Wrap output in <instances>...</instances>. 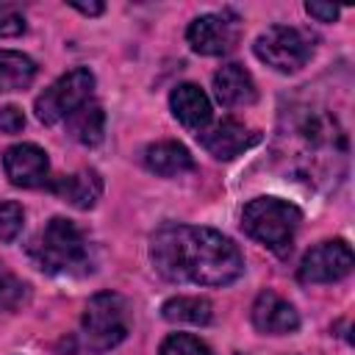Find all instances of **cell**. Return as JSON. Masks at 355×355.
Returning <instances> with one entry per match:
<instances>
[{"mask_svg":"<svg viewBox=\"0 0 355 355\" xmlns=\"http://www.w3.org/2000/svg\"><path fill=\"white\" fill-rule=\"evenodd\" d=\"M150 261L164 280L227 286L241 277V250L214 227L164 225L150 239Z\"/></svg>","mask_w":355,"mask_h":355,"instance_id":"1","label":"cell"},{"mask_svg":"<svg viewBox=\"0 0 355 355\" xmlns=\"http://www.w3.org/2000/svg\"><path fill=\"white\" fill-rule=\"evenodd\" d=\"M283 155L291 161V175L305 178L308 183L336 178L347 158V136L338 119L322 108H294L286 114V125L280 130Z\"/></svg>","mask_w":355,"mask_h":355,"instance_id":"2","label":"cell"},{"mask_svg":"<svg viewBox=\"0 0 355 355\" xmlns=\"http://www.w3.org/2000/svg\"><path fill=\"white\" fill-rule=\"evenodd\" d=\"M31 261L47 275L80 277L94 269L92 247L83 230L64 216H53L28 244Z\"/></svg>","mask_w":355,"mask_h":355,"instance_id":"3","label":"cell"},{"mask_svg":"<svg viewBox=\"0 0 355 355\" xmlns=\"http://www.w3.org/2000/svg\"><path fill=\"white\" fill-rule=\"evenodd\" d=\"M300 222L302 211L280 197H255L241 211V230L272 250L277 258H286L291 252Z\"/></svg>","mask_w":355,"mask_h":355,"instance_id":"4","label":"cell"},{"mask_svg":"<svg viewBox=\"0 0 355 355\" xmlns=\"http://www.w3.org/2000/svg\"><path fill=\"white\" fill-rule=\"evenodd\" d=\"M130 330V311L122 294L100 291L86 302L80 319V338L89 352H108L125 341Z\"/></svg>","mask_w":355,"mask_h":355,"instance_id":"5","label":"cell"},{"mask_svg":"<svg viewBox=\"0 0 355 355\" xmlns=\"http://www.w3.org/2000/svg\"><path fill=\"white\" fill-rule=\"evenodd\" d=\"M252 50L266 67H272L277 72H297L311 61L313 39L300 28L272 25L263 33H258Z\"/></svg>","mask_w":355,"mask_h":355,"instance_id":"6","label":"cell"},{"mask_svg":"<svg viewBox=\"0 0 355 355\" xmlns=\"http://www.w3.org/2000/svg\"><path fill=\"white\" fill-rule=\"evenodd\" d=\"M94 92V75L86 67H75L67 75H61L55 83H50L36 97V116L44 125H55L61 119H69L83 103H89Z\"/></svg>","mask_w":355,"mask_h":355,"instance_id":"7","label":"cell"},{"mask_svg":"<svg viewBox=\"0 0 355 355\" xmlns=\"http://www.w3.org/2000/svg\"><path fill=\"white\" fill-rule=\"evenodd\" d=\"M241 25L239 17L230 11H214V14H200L191 19L186 39L194 53L200 55H225L239 44Z\"/></svg>","mask_w":355,"mask_h":355,"instance_id":"8","label":"cell"},{"mask_svg":"<svg viewBox=\"0 0 355 355\" xmlns=\"http://www.w3.org/2000/svg\"><path fill=\"white\" fill-rule=\"evenodd\" d=\"M355 266L352 250L347 241L333 239V241H322L316 247H311L297 269L300 283H336L341 277H347Z\"/></svg>","mask_w":355,"mask_h":355,"instance_id":"9","label":"cell"},{"mask_svg":"<svg viewBox=\"0 0 355 355\" xmlns=\"http://www.w3.org/2000/svg\"><path fill=\"white\" fill-rule=\"evenodd\" d=\"M197 141L202 144V150L208 155H214L216 161H230L236 155H241L244 150L255 147L261 141V133L247 128L239 119H222L205 130L197 133Z\"/></svg>","mask_w":355,"mask_h":355,"instance_id":"10","label":"cell"},{"mask_svg":"<svg viewBox=\"0 0 355 355\" xmlns=\"http://www.w3.org/2000/svg\"><path fill=\"white\" fill-rule=\"evenodd\" d=\"M3 166H6L8 180L14 186H22V189L47 186V180H50L47 153L39 144H31V141H22V144L8 147L3 153Z\"/></svg>","mask_w":355,"mask_h":355,"instance_id":"11","label":"cell"},{"mask_svg":"<svg viewBox=\"0 0 355 355\" xmlns=\"http://www.w3.org/2000/svg\"><path fill=\"white\" fill-rule=\"evenodd\" d=\"M252 324L258 333H266V336H286V333H294L300 327V313L297 308L283 300L277 291L272 288H263L255 302H252Z\"/></svg>","mask_w":355,"mask_h":355,"instance_id":"12","label":"cell"},{"mask_svg":"<svg viewBox=\"0 0 355 355\" xmlns=\"http://www.w3.org/2000/svg\"><path fill=\"white\" fill-rule=\"evenodd\" d=\"M47 189L58 200L69 202L72 208L89 211V208H94V202L103 194V178L97 169H78L72 175H61L55 180H47Z\"/></svg>","mask_w":355,"mask_h":355,"instance_id":"13","label":"cell"},{"mask_svg":"<svg viewBox=\"0 0 355 355\" xmlns=\"http://www.w3.org/2000/svg\"><path fill=\"white\" fill-rule=\"evenodd\" d=\"M169 108L175 119L194 133L211 125V100L197 83H178L169 94Z\"/></svg>","mask_w":355,"mask_h":355,"instance_id":"14","label":"cell"},{"mask_svg":"<svg viewBox=\"0 0 355 355\" xmlns=\"http://www.w3.org/2000/svg\"><path fill=\"white\" fill-rule=\"evenodd\" d=\"M214 94L225 108H244L258 100L252 75L241 64H225L214 75Z\"/></svg>","mask_w":355,"mask_h":355,"instance_id":"15","label":"cell"},{"mask_svg":"<svg viewBox=\"0 0 355 355\" xmlns=\"http://www.w3.org/2000/svg\"><path fill=\"white\" fill-rule=\"evenodd\" d=\"M141 161H144V166L150 172H155L161 178H175V175H183V172L194 169V158H191V153L180 141L147 144L144 153H141Z\"/></svg>","mask_w":355,"mask_h":355,"instance_id":"16","label":"cell"},{"mask_svg":"<svg viewBox=\"0 0 355 355\" xmlns=\"http://www.w3.org/2000/svg\"><path fill=\"white\" fill-rule=\"evenodd\" d=\"M67 128H69V136L83 144V147H97L103 141V133H105V114L97 103H83L69 119H67Z\"/></svg>","mask_w":355,"mask_h":355,"instance_id":"17","label":"cell"},{"mask_svg":"<svg viewBox=\"0 0 355 355\" xmlns=\"http://www.w3.org/2000/svg\"><path fill=\"white\" fill-rule=\"evenodd\" d=\"M36 78V61L17 50H0V92L28 89Z\"/></svg>","mask_w":355,"mask_h":355,"instance_id":"18","label":"cell"},{"mask_svg":"<svg viewBox=\"0 0 355 355\" xmlns=\"http://www.w3.org/2000/svg\"><path fill=\"white\" fill-rule=\"evenodd\" d=\"M166 322L178 324H208L214 319V308L205 297H172L161 305Z\"/></svg>","mask_w":355,"mask_h":355,"instance_id":"19","label":"cell"},{"mask_svg":"<svg viewBox=\"0 0 355 355\" xmlns=\"http://www.w3.org/2000/svg\"><path fill=\"white\" fill-rule=\"evenodd\" d=\"M31 300V288L28 283H22L17 275H11L3 263H0V308L6 311H17Z\"/></svg>","mask_w":355,"mask_h":355,"instance_id":"20","label":"cell"},{"mask_svg":"<svg viewBox=\"0 0 355 355\" xmlns=\"http://www.w3.org/2000/svg\"><path fill=\"white\" fill-rule=\"evenodd\" d=\"M158 355H214L211 347L205 341H200L197 336L189 333H172L161 341Z\"/></svg>","mask_w":355,"mask_h":355,"instance_id":"21","label":"cell"},{"mask_svg":"<svg viewBox=\"0 0 355 355\" xmlns=\"http://www.w3.org/2000/svg\"><path fill=\"white\" fill-rule=\"evenodd\" d=\"M22 225H25L22 205L14 200L0 202V241H14L22 233Z\"/></svg>","mask_w":355,"mask_h":355,"instance_id":"22","label":"cell"},{"mask_svg":"<svg viewBox=\"0 0 355 355\" xmlns=\"http://www.w3.org/2000/svg\"><path fill=\"white\" fill-rule=\"evenodd\" d=\"M25 31V17L17 6L0 3V36H19Z\"/></svg>","mask_w":355,"mask_h":355,"instance_id":"23","label":"cell"},{"mask_svg":"<svg viewBox=\"0 0 355 355\" xmlns=\"http://www.w3.org/2000/svg\"><path fill=\"white\" fill-rule=\"evenodd\" d=\"M25 128V114L17 105H3L0 108V130L3 133H19Z\"/></svg>","mask_w":355,"mask_h":355,"instance_id":"24","label":"cell"},{"mask_svg":"<svg viewBox=\"0 0 355 355\" xmlns=\"http://www.w3.org/2000/svg\"><path fill=\"white\" fill-rule=\"evenodd\" d=\"M305 11L319 22H333L338 17V6H330V3H305Z\"/></svg>","mask_w":355,"mask_h":355,"instance_id":"25","label":"cell"},{"mask_svg":"<svg viewBox=\"0 0 355 355\" xmlns=\"http://www.w3.org/2000/svg\"><path fill=\"white\" fill-rule=\"evenodd\" d=\"M67 6L75 8V11H80V14H89V17H97L105 8L103 3H80V0H67Z\"/></svg>","mask_w":355,"mask_h":355,"instance_id":"26","label":"cell"},{"mask_svg":"<svg viewBox=\"0 0 355 355\" xmlns=\"http://www.w3.org/2000/svg\"><path fill=\"white\" fill-rule=\"evenodd\" d=\"M239 355H247V352H239Z\"/></svg>","mask_w":355,"mask_h":355,"instance_id":"27","label":"cell"}]
</instances>
